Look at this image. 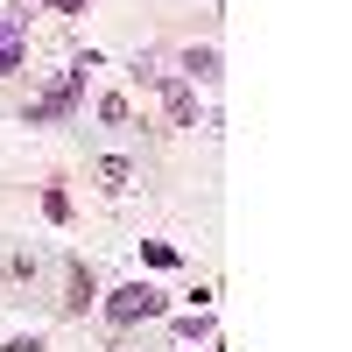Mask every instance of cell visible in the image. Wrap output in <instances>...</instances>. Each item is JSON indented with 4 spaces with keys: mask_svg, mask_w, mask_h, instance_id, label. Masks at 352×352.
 Masks as SVG:
<instances>
[{
    "mask_svg": "<svg viewBox=\"0 0 352 352\" xmlns=\"http://www.w3.org/2000/svg\"><path fill=\"white\" fill-rule=\"evenodd\" d=\"M141 254H148L155 268H176V247H169V240H148V247H141Z\"/></svg>",
    "mask_w": 352,
    "mask_h": 352,
    "instance_id": "8",
    "label": "cell"
},
{
    "mask_svg": "<svg viewBox=\"0 0 352 352\" xmlns=\"http://www.w3.org/2000/svg\"><path fill=\"white\" fill-rule=\"evenodd\" d=\"M50 8H56V14H78V8H85V0H50Z\"/></svg>",
    "mask_w": 352,
    "mask_h": 352,
    "instance_id": "9",
    "label": "cell"
},
{
    "mask_svg": "<svg viewBox=\"0 0 352 352\" xmlns=\"http://www.w3.org/2000/svg\"><path fill=\"white\" fill-rule=\"evenodd\" d=\"M176 338H212V317H204V310L197 317H176Z\"/></svg>",
    "mask_w": 352,
    "mask_h": 352,
    "instance_id": "6",
    "label": "cell"
},
{
    "mask_svg": "<svg viewBox=\"0 0 352 352\" xmlns=\"http://www.w3.org/2000/svg\"><path fill=\"white\" fill-rule=\"evenodd\" d=\"M106 317H113V324H141V317H162V289L155 282H127V289H113V296H106Z\"/></svg>",
    "mask_w": 352,
    "mask_h": 352,
    "instance_id": "2",
    "label": "cell"
},
{
    "mask_svg": "<svg viewBox=\"0 0 352 352\" xmlns=\"http://www.w3.org/2000/svg\"><path fill=\"white\" fill-rule=\"evenodd\" d=\"M21 56H28V8L0 14V78H8V71H21Z\"/></svg>",
    "mask_w": 352,
    "mask_h": 352,
    "instance_id": "3",
    "label": "cell"
},
{
    "mask_svg": "<svg viewBox=\"0 0 352 352\" xmlns=\"http://www.w3.org/2000/svg\"><path fill=\"white\" fill-rule=\"evenodd\" d=\"M85 71H99V56H92V50H85L78 64H71L64 78H56V85H50V92H43L36 106H28V127H50V120H64V113L85 99Z\"/></svg>",
    "mask_w": 352,
    "mask_h": 352,
    "instance_id": "1",
    "label": "cell"
},
{
    "mask_svg": "<svg viewBox=\"0 0 352 352\" xmlns=\"http://www.w3.org/2000/svg\"><path fill=\"white\" fill-rule=\"evenodd\" d=\"M155 85H162L169 120H176V127H197V92H190V78H155Z\"/></svg>",
    "mask_w": 352,
    "mask_h": 352,
    "instance_id": "4",
    "label": "cell"
},
{
    "mask_svg": "<svg viewBox=\"0 0 352 352\" xmlns=\"http://www.w3.org/2000/svg\"><path fill=\"white\" fill-rule=\"evenodd\" d=\"M85 303H92V275L78 268V275H71V310H85Z\"/></svg>",
    "mask_w": 352,
    "mask_h": 352,
    "instance_id": "7",
    "label": "cell"
},
{
    "mask_svg": "<svg viewBox=\"0 0 352 352\" xmlns=\"http://www.w3.org/2000/svg\"><path fill=\"white\" fill-rule=\"evenodd\" d=\"M184 71H190V78H219V50H190Z\"/></svg>",
    "mask_w": 352,
    "mask_h": 352,
    "instance_id": "5",
    "label": "cell"
}]
</instances>
